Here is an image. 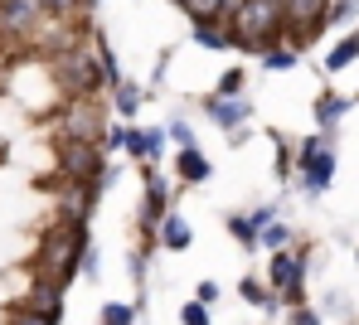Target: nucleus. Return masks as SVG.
I'll list each match as a JSON object with an SVG mask.
<instances>
[{
	"label": "nucleus",
	"mask_w": 359,
	"mask_h": 325,
	"mask_svg": "<svg viewBox=\"0 0 359 325\" xmlns=\"http://www.w3.org/2000/svg\"><path fill=\"white\" fill-rule=\"evenodd\" d=\"M49 68H54V83L68 92V102H78V97L97 102V92L107 88V78H102V68H97V54H93V44H88V25H83L68 44H59V49L49 54Z\"/></svg>",
	"instance_id": "nucleus-1"
},
{
	"label": "nucleus",
	"mask_w": 359,
	"mask_h": 325,
	"mask_svg": "<svg viewBox=\"0 0 359 325\" xmlns=\"http://www.w3.org/2000/svg\"><path fill=\"white\" fill-rule=\"evenodd\" d=\"M93 248V238H88V228H78V223H49L44 233H39V248H34V272L44 277V282H59L63 291H68V282L78 277V262L83 253Z\"/></svg>",
	"instance_id": "nucleus-2"
},
{
	"label": "nucleus",
	"mask_w": 359,
	"mask_h": 325,
	"mask_svg": "<svg viewBox=\"0 0 359 325\" xmlns=\"http://www.w3.org/2000/svg\"><path fill=\"white\" fill-rule=\"evenodd\" d=\"M224 25H229L233 49L262 54V49L282 44V0H238Z\"/></svg>",
	"instance_id": "nucleus-3"
},
{
	"label": "nucleus",
	"mask_w": 359,
	"mask_h": 325,
	"mask_svg": "<svg viewBox=\"0 0 359 325\" xmlns=\"http://www.w3.org/2000/svg\"><path fill=\"white\" fill-rule=\"evenodd\" d=\"M306 267H311V248H287V253H272L267 258V291L282 301V306H306Z\"/></svg>",
	"instance_id": "nucleus-4"
},
{
	"label": "nucleus",
	"mask_w": 359,
	"mask_h": 325,
	"mask_svg": "<svg viewBox=\"0 0 359 325\" xmlns=\"http://www.w3.org/2000/svg\"><path fill=\"white\" fill-rule=\"evenodd\" d=\"M292 170H297L301 190H306L311 199H320L330 185H335V141L320 136V131L306 136V141L297 146V165H292Z\"/></svg>",
	"instance_id": "nucleus-5"
},
{
	"label": "nucleus",
	"mask_w": 359,
	"mask_h": 325,
	"mask_svg": "<svg viewBox=\"0 0 359 325\" xmlns=\"http://www.w3.org/2000/svg\"><path fill=\"white\" fill-rule=\"evenodd\" d=\"M54 155H59V180L63 185H88L97 195V180L107 170V155L102 146H88V141H54Z\"/></svg>",
	"instance_id": "nucleus-6"
},
{
	"label": "nucleus",
	"mask_w": 359,
	"mask_h": 325,
	"mask_svg": "<svg viewBox=\"0 0 359 325\" xmlns=\"http://www.w3.org/2000/svg\"><path fill=\"white\" fill-rule=\"evenodd\" d=\"M49 29L39 0H0V44L10 49H29L39 44V34Z\"/></svg>",
	"instance_id": "nucleus-7"
},
{
	"label": "nucleus",
	"mask_w": 359,
	"mask_h": 325,
	"mask_svg": "<svg viewBox=\"0 0 359 325\" xmlns=\"http://www.w3.org/2000/svg\"><path fill=\"white\" fill-rule=\"evenodd\" d=\"M141 180H146V195H141L136 228H141V243H146V253H151V248H156V228H161V219L170 214V180H161L156 165H141Z\"/></svg>",
	"instance_id": "nucleus-8"
},
{
	"label": "nucleus",
	"mask_w": 359,
	"mask_h": 325,
	"mask_svg": "<svg viewBox=\"0 0 359 325\" xmlns=\"http://www.w3.org/2000/svg\"><path fill=\"white\" fill-rule=\"evenodd\" d=\"M102 131H107V117H102V107L88 102V97L68 102L59 112V141H88V146H97Z\"/></svg>",
	"instance_id": "nucleus-9"
},
{
	"label": "nucleus",
	"mask_w": 359,
	"mask_h": 325,
	"mask_svg": "<svg viewBox=\"0 0 359 325\" xmlns=\"http://www.w3.org/2000/svg\"><path fill=\"white\" fill-rule=\"evenodd\" d=\"M204 117L219 131L233 136V131H243V122L252 117V102H248V97H214V92H209V97H204Z\"/></svg>",
	"instance_id": "nucleus-10"
},
{
	"label": "nucleus",
	"mask_w": 359,
	"mask_h": 325,
	"mask_svg": "<svg viewBox=\"0 0 359 325\" xmlns=\"http://www.w3.org/2000/svg\"><path fill=\"white\" fill-rule=\"evenodd\" d=\"M93 209H97V195H93L88 185H63V180H59V223H78V228H88Z\"/></svg>",
	"instance_id": "nucleus-11"
},
{
	"label": "nucleus",
	"mask_w": 359,
	"mask_h": 325,
	"mask_svg": "<svg viewBox=\"0 0 359 325\" xmlns=\"http://www.w3.org/2000/svg\"><path fill=\"white\" fill-rule=\"evenodd\" d=\"M194 243V228H189V219L180 214V209H170L165 219H161V228H156V248H165V253H184Z\"/></svg>",
	"instance_id": "nucleus-12"
},
{
	"label": "nucleus",
	"mask_w": 359,
	"mask_h": 325,
	"mask_svg": "<svg viewBox=\"0 0 359 325\" xmlns=\"http://www.w3.org/2000/svg\"><path fill=\"white\" fill-rule=\"evenodd\" d=\"M350 107H355L350 97H340L335 88H325V92L316 97V127H320V136H330V141H335V127L345 122V112H350Z\"/></svg>",
	"instance_id": "nucleus-13"
},
{
	"label": "nucleus",
	"mask_w": 359,
	"mask_h": 325,
	"mask_svg": "<svg viewBox=\"0 0 359 325\" xmlns=\"http://www.w3.org/2000/svg\"><path fill=\"white\" fill-rule=\"evenodd\" d=\"M20 306H29V311H44V316H63V286H59V282H44V277H34V286H29V296H25Z\"/></svg>",
	"instance_id": "nucleus-14"
},
{
	"label": "nucleus",
	"mask_w": 359,
	"mask_h": 325,
	"mask_svg": "<svg viewBox=\"0 0 359 325\" xmlns=\"http://www.w3.org/2000/svg\"><path fill=\"white\" fill-rule=\"evenodd\" d=\"M175 175H180V185H204V180L214 175V165H209V155H204L199 146H189V151L175 155Z\"/></svg>",
	"instance_id": "nucleus-15"
},
{
	"label": "nucleus",
	"mask_w": 359,
	"mask_h": 325,
	"mask_svg": "<svg viewBox=\"0 0 359 325\" xmlns=\"http://www.w3.org/2000/svg\"><path fill=\"white\" fill-rule=\"evenodd\" d=\"M238 296L248 301V306L267 311V316H277V311H282V301L267 291V282H262V277H243V282H238Z\"/></svg>",
	"instance_id": "nucleus-16"
},
{
	"label": "nucleus",
	"mask_w": 359,
	"mask_h": 325,
	"mask_svg": "<svg viewBox=\"0 0 359 325\" xmlns=\"http://www.w3.org/2000/svg\"><path fill=\"white\" fill-rule=\"evenodd\" d=\"M189 39H194L199 49H209V54H229V49H233L229 25H189Z\"/></svg>",
	"instance_id": "nucleus-17"
},
{
	"label": "nucleus",
	"mask_w": 359,
	"mask_h": 325,
	"mask_svg": "<svg viewBox=\"0 0 359 325\" xmlns=\"http://www.w3.org/2000/svg\"><path fill=\"white\" fill-rule=\"evenodd\" d=\"M141 97H146V92H141L136 83H126V78H121L117 88H112V112H117L121 122H131V117L141 112Z\"/></svg>",
	"instance_id": "nucleus-18"
},
{
	"label": "nucleus",
	"mask_w": 359,
	"mask_h": 325,
	"mask_svg": "<svg viewBox=\"0 0 359 325\" xmlns=\"http://www.w3.org/2000/svg\"><path fill=\"white\" fill-rule=\"evenodd\" d=\"M189 25H224V0H175Z\"/></svg>",
	"instance_id": "nucleus-19"
},
{
	"label": "nucleus",
	"mask_w": 359,
	"mask_h": 325,
	"mask_svg": "<svg viewBox=\"0 0 359 325\" xmlns=\"http://www.w3.org/2000/svg\"><path fill=\"white\" fill-rule=\"evenodd\" d=\"M359 59V29H350L345 39H335V49L325 54V73H340V68H350Z\"/></svg>",
	"instance_id": "nucleus-20"
},
{
	"label": "nucleus",
	"mask_w": 359,
	"mask_h": 325,
	"mask_svg": "<svg viewBox=\"0 0 359 325\" xmlns=\"http://www.w3.org/2000/svg\"><path fill=\"white\" fill-rule=\"evenodd\" d=\"M257 248H262L267 258H272V253H287V248H292V228H287L282 219H272L267 228H257Z\"/></svg>",
	"instance_id": "nucleus-21"
},
{
	"label": "nucleus",
	"mask_w": 359,
	"mask_h": 325,
	"mask_svg": "<svg viewBox=\"0 0 359 325\" xmlns=\"http://www.w3.org/2000/svg\"><path fill=\"white\" fill-rule=\"evenodd\" d=\"M39 10H44L49 25H73V20L88 10V0H39Z\"/></svg>",
	"instance_id": "nucleus-22"
},
{
	"label": "nucleus",
	"mask_w": 359,
	"mask_h": 325,
	"mask_svg": "<svg viewBox=\"0 0 359 325\" xmlns=\"http://www.w3.org/2000/svg\"><path fill=\"white\" fill-rule=\"evenodd\" d=\"M224 223H229V238L238 243L243 253H257V228H252V219H248V214H229Z\"/></svg>",
	"instance_id": "nucleus-23"
},
{
	"label": "nucleus",
	"mask_w": 359,
	"mask_h": 325,
	"mask_svg": "<svg viewBox=\"0 0 359 325\" xmlns=\"http://www.w3.org/2000/svg\"><path fill=\"white\" fill-rule=\"evenodd\" d=\"M257 59H262L267 73H292V68L301 64V54H297V49H287V44H272V49H262Z\"/></svg>",
	"instance_id": "nucleus-24"
},
{
	"label": "nucleus",
	"mask_w": 359,
	"mask_h": 325,
	"mask_svg": "<svg viewBox=\"0 0 359 325\" xmlns=\"http://www.w3.org/2000/svg\"><path fill=\"white\" fill-rule=\"evenodd\" d=\"M165 127H141V165H156L165 155Z\"/></svg>",
	"instance_id": "nucleus-25"
},
{
	"label": "nucleus",
	"mask_w": 359,
	"mask_h": 325,
	"mask_svg": "<svg viewBox=\"0 0 359 325\" xmlns=\"http://www.w3.org/2000/svg\"><path fill=\"white\" fill-rule=\"evenodd\" d=\"M97 325H141V311H136L131 301H107V306L97 311Z\"/></svg>",
	"instance_id": "nucleus-26"
},
{
	"label": "nucleus",
	"mask_w": 359,
	"mask_h": 325,
	"mask_svg": "<svg viewBox=\"0 0 359 325\" xmlns=\"http://www.w3.org/2000/svg\"><path fill=\"white\" fill-rule=\"evenodd\" d=\"M214 97H248V73H243V68H229V73L219 78Z\"/></svg>",
	"instance_id": "nucleus-27"
},
{
	"label": "nucleus",
	"mask_w": 359,
	"mask_h": 325,
	"mask_svg": "<svg viewBox=\"0 0 359 325\" xmlns=\"http://www.w3.org/2000/svg\"><path fill=\"white\" fill-rule=\"evenodd\" d=\"M63 316H44V311H29V306H10L5 325H59Z\"/></svg>",
	"instance_id": "nucleus-28"
},
{
	"label": "nucleus",
	"mask_w": 359,
	"mask_h": 325,
	"mask_svg": "<svg viewBox=\"0 0 359 325\" xmlns=\"http://www.w3.org/2000/svg\"><path fill=\"white\" fill-rule=\"evenodd\" d=\"M165 141H170L175 151H189V146H199V141H194V127H189L184 117H175V122L165 127Z\"/></svg>",
	"instance_id": "nucleus-29"
},
{
	"label": "nucleus",
	"mask_w": 359,
	"mask_h": 325,
	"mask_svg": "<svg viewBox=\"0 0 359 325\" xmlns=\"http://www.w3.org/2000/svg\"><path fill=\"white\" fill-rule=\"evenodd\" d=\"M355 0H325V29H330V25H350V20H355Z\"/></svg>",
	"instance_id": "nucleus-30"
},
{
	"label": "nucleus",
	"mask_w": 359,
	"mask_h": 325,
	"mask_svg": "<svg viewBox=\"0 0 359 325\" xmlns=\"http://www.w3.org/2000/svg\"><path fill=\"white\" fill-rule=\"evenodd\" d=\"M180 325H214V321H209V306L184 301V306H180Z\"/></svg>",
	"instance_id": "nucleus-31"
},
{
	"label": "nucleus",
	"mask_w": 359,
	"mask_h": 325,
	"mask_svg": "<svg viewBox=\"0 0 359 325\" xmlns=\"http://www.w3.org/2000/svg\"><path fill=\"white\" fill-rule=\"evenodd\" d=\"M121 151H126L131 160H141V127H131V122H121Z\"/></svg>",
	"instance_id": "nucleus-32"
},
{
	"label": "nucleus",
	"mask_w": 359,
	"mask_h": 325,
	"mask_svg": "<svg viewBox=\"0 0 359 325\" xmlns=\"http://www.w3.org/2000/svg\"><path fill=\"white\" fill-rule=\"evenodd\" d=\"M78 272H83V282H97V272H102V253H97V243L83 253V262H78Z\"/></svg>",
	"instance_id": "nucleus-33"
},
{
	"label": "nucleus",
	"mask_w": 359,
	"mask_h": 325,
	"mask_svg": "<svg viewBox=\"0 0 359 325\" xmlns=\"http://www.w3.org/2000/svg\"><path fill=\"white\" fill-rule=\"evenodd\" d=\"M194 301H199V306H214V301H219V282H199V286H194Z\"/></svg>",
	"instance_id": "nucleus-34"
},
{
	"label": "nucleus",
	"mask_w": 359,
	"mask_h": 325,
	"mask_svg": "<svg viewBox=\"0 0 359 325\" xmlns=\"http://www.w3.org/2000/svg\"><path fill=\"white\" fill-rule=\"evenodd\" d=\"M320 321H325V316H320L316 306H297V311H292V325H320Z\"/></svg>",
	"instance_id": "nucleus-35"
},
{
	"label": "nucleus",
	"mask_w": 359,
	"mask_h": 325,
	"mask_svg": "<svg viewBox=\"0 0 359 325\" xmlns=\"http://www.w3.org/2000/svg\"><path fill=\"white\" fill-rule=\"evenodd\" d=\"M248 219H252V228H267V223L277 219V209H272V204H257V209H252Z\"/></svg>",
	"instance_id": "nucleus-36"
},
{
	"label": "nucleus",
	"mask_w": 359,
	"mask_h": 325,
	"mask_svg": "<svg viewBox=\"0 0 359 325\" xmlns=\"http://www.w3.org/2000/svg\"><path fill=\"white\" fill-rule=\"evenodd\" d=\"M350 102H359V92H355V97H350Z\"/></svg>",
	"instance_id": "nucleus-37"
},
{
	"label": "nucleus",
	"mask_w": 359,
	"mask_h": 325,
	"mask_svg": "<svg viewBox=\"0 0 359 325\" xmlns=\"http://www.w3.org/2000/svg\"><path fill=\"white\" fill-rule=\"evenodd\" d=\"M355 262H359V248H355Z\"/></svg>",
	"instance_id": "nucleus-38"
}]
</instances>
